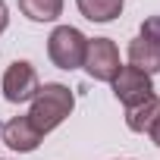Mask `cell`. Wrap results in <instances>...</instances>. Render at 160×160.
<instances>
[{
	"mask_svg": "<svg viewBox=\"0 0 160 160\" xmlns=\"http://www.w3.org/2000/svg\"><path fill=\"white\" fill-rule=\"evenodd\" d=\"M72 107H75L72 91H69L66 85H60V82H47V85H41L38 94L32 98V110H28L25 116H28V122H32L41 135H47V132H53V129L72 113Z\"/></svg>",
	"mask_w": 160,
	"mask_h": 160,
	"instance_id": "1",
	"label": "cell"
},
{
	"mask_svg": "<svg viewBox=\"0 0 160 160\" xmlns=\"http://www.w3.org/2000/svg\"><path fill=\"white\" fill-rule=\"evenodd\" d=\"M148 135H151V141H154V144L160 148V107H157V116H154V122H151Z\"/></svg>",
	"mask_w": 160,
	"mask_h": 160,
	"instance_id": "12",
	"label": "cell"
},
{
	"mask_svg": "<svg viewBox=\"0 0 160 160\" xmlns=\"http://www.w3.org/2000/svg\"><path fill=\"white\" fill-rule=\"evenodd\" d=\"M141 38H148L160 47V16H151V19L141 22Z\"/></svg>",
	"mask_w": 160,
	"mask_h": 160,
	"instance_id": "11",
	"label": "cell"
},
{
	"mask_svg": "<svg viewBox=\"0 0 160 160\" xmlns=\"http://www.w3.org/2000/svg\"><path fill=\"white\" fill-rule=\"evenodd\" d=\"M38 88H41L38 72H35V66L25 63V60H16V63L3 72V98H7L10 104H25V101H32V98L38 94Z\"/></svg>",
	"mask_w": 160,
	"mask_h": 160,
	"instance_id": "5",
	"label": "cell"
},
{
	"mask_svg": "<svg viewBox=\"0 0 160 160\" xmlns=\"http://www.w3.org/2000/svg\"><path fill=\"white\" fill-rule=\"evenodd\" d=\"M0 132H3V141H7L13 151H22V154L35 151V148L41 144V138H44V135L28 122V116H13L10 122L0 126Z\"/></svg>",
	"mask_w": 160,
	"mask_h": 160,
	"instance_id": "6",
	"label": "cell"
},
{
	"mask_svg": "<svg viewBox=\"0 0 160 160\" xmlns=\"http://www.w3.org/2000/svg\"><path fill=\"white\" fill-rule=\"evenodd\" d=\"M85 19L91 22H110L122 13V0H75Z\"/></svg>",
	"mask_w": 160,
	"mask_h": 160,
	"instance_id": "8",
	"label": "cell"
},
{
	"mask_svg": "<svg viewBox=\"0 0 160 160\" xmlns=\"http://www.w3.org/2000/svg\"><path fill=\"white\" fill-rule=\"evenodd\" d=\"M19 10L32 22H53L63 13V0H19Z\"/></svg>",
	"mask_w": 160,
	"mask_h": 160,
	"instance_id": "9",
	"label": "cell"
},
{
	"mask_svg": "<svg viewBox=\"0 0 160 160\" xmlns=\"http://www.w3.org/2000/svg\"><path fill=\"white\" fill-rule=\"evenodd\" d=\"M82 69L98 78V82H113V75L119 72V50L110 38H94L85 47V63Z\"/></svg>",
	"mask_w": 160,
	"mask_h": 160,
	"instance_id": "4",
	"label": "cell"
},
{
	"mask_svg": "<svg viewBox=\"0 0 160 160\" xmlns=\"http://www.w3.org/2000/svg\"><path fill=\"white\" fill-rule=\"evenodd\" d=\"M113 94L116 101H122V107H138L144 101L154 98V85H151V75H144L141 69L135 66H119V72L113 75Z\"/></svg>",
	"mask_w": 160,
	"mask_h": 160,
	"instance_id": "3",
	"label": "cell"
},
{
	"mask_svg": "<svg viewBox=\"0 0 160 160\" xmlns=\"http://www.w3.org/2000/svg\"><path fill=\"white\" fill-rule=\"evenodd\" d=\"M157 107H160L157 98H151V101H144V104H138V107H129V110H126V126H129L132 132H148L151 122H154V116H157Z\"/></svg>",
	"mask_w": 160,
	"mask_h": 160,
	"instance_id": "10",
	"label": "cell"
},
{
	"mask_svg": "<svg viewBox=\"0 0 160 160\" xmlns=\"http://www.w3.org/2000/svg\"><path fill=\"white\" fill-rule=\"evenodd\" d=\"M7 22H10V13H7V3L0 0V35L7 32Z\"/></svg>",
	"mask_w": 160,
	"mask_h": 160,
	"instance_id": "13",
	"label": "cell"
},
{
	"mask_svg": "<svg viewBox=\"0 0 160 160\" xmlns=\"http://www.w3.org/2000/svg\"><path fill=\"white\" fill-rule=\"evenodd\" d=\"M85 47L88 38L72 25H57L47 38V53L57 69H78L85 63Z\"/></svg>",
	"mask_w": 160,
	"mask_h": 160,
	"instance_id": "2",
	"label": "cell"
},
{
	"mask_svg": "<svg viewBox=\"0 0 160 160\" xmlns=\"http://www.w3.org/2000/svg\"><path fill=\"white\" fill-rule=\"evenodd\" d=\"M129 66L141 69L144 75L160 72V47L154 41H148V38L138 35L135 41H129Z\"/></svg>",
	"mask_w": 160,
	"mask_h": 160,
	"instance_id": "7",
	"label": "cell"
}]
</instances>
